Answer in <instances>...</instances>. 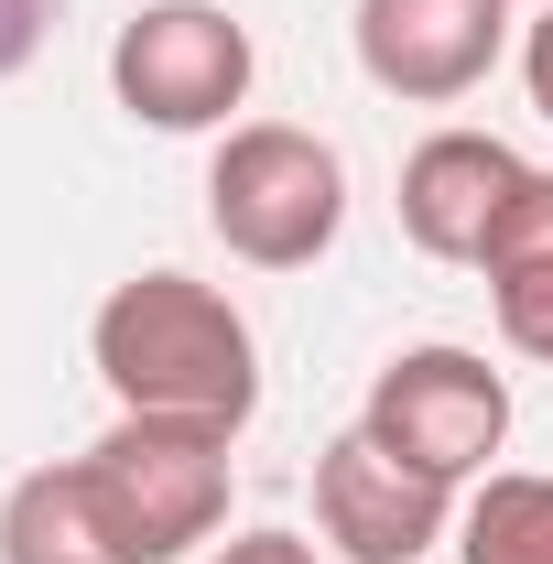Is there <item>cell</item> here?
Returning a JSON list of instances; mask_svg holds the SVG:
<instances>
[{
	"instance_id": "5bb4252c",
	"label": "cell",
	"mask_w": 553,
	"mask_h": 564,
	"mask_svg": "<svg viewBox=\"0 0 553 564\" xmlns=\"http://www.w3.org/2000/svg\"><path fill=\"white\" fill-rule=\"evenodd\" d=\"M521 76H532V109L553 120V0H543V22L521 33Z\"/></svg>"
},
{
	"instance_id": "ba28073f",
	"label": "cell",
	"mask_w": 553,
	"mask_h": 564,
	"mask_svg": "<svg viewBox=\"0 0 553 564\" xmlns=\"http://www.w3.org/2000/svg\"><path fill=\"white\" fill-rule=\"evenodd\" d=\"M521 152L499 131H434L413 141V163H402V239H413L423 261H467L478 272L488 228H499V207L521 196Z\"/></svg>"
},
{
	"instance_id": "8992f818",
	"label": "cell",
	"mask_w": 553,
	"mask_h": 564,
	"mask_svg": "<svg viewBox=\"0 0 553 564\" xmlns=\"http://www.w3.org/2000/svg\"><path fill=\"white\" fill-rule=\"evenodd\" d=\"M315 532L337 543L347 564H423L445 532H456V489L402 467L391 445H369L347 423L337 445L315 456Z\"/></svg>"
},
{
	"instance_id": "30bf717a",
	"label": "cell",
	"mask_w": 553,
	"mask_h": 564,
	"mask_svg": "<svg viewBox=\"0 0 553 564\" xmlns=\"http://www.w3.org/2000/svg\"><path fill=\"white\" fill-rule=\"evenodd\" d=\"M478 272H488V304H499V337L553 369V174H521V196L499 207Z\"/></svg>"
},
{
	"instance_id": "9c48e42d",
	"label": "cell",
	"mask_w": 553,
	"mask_h": 564,
	"mask_svg": "<svg viewBox=\"0 0 553 564\" xmlns=\"http://www.w3.org/2000/svg\"><path fill=\"white\" fill-rule=\"evenodd\" d=\"M0 564H131L109 499L87 478V456L11 478V499H0Z\"/></svg>"
},
{
	"instance_id": "7a4b0ae2",
	"label": "cell",
	"mask_w": 553,
	"mask_h": 564,
	"mask_svg": "<svg viewBox=\"0 0 553 564\" xmlns=\"http://www.w3.org/2000/svg\"><path fill=\"white\" fill-rule=\"evenodd\" d=\"M207 228L228 239V261L250 272H304L326 261L347 228V163L337 141L293 131V120H239L207 163Z\"/></svg>"
},
{
	"instance_id": "277c9868",
	"label": "cell",
	"mask_w": 553,
	"mask_h": 564,
	"mask_svg": "<svg viewBox=\"0 0 553 564\" xmlns=\"http://www.w3.org/2000/svg\"><path fill=\"white\" fill-rule=\"evenodd\" d=\"M250 22H228L217 0H152L109 44V87L141 131H228V109L250 98Z\"/></svg>"
},
{
	"instance_id": "52a82bcc",
	"label": "cell",
	"mask_w": 553,
	"mask_h": 564,
	"mask_svg": "<svg viewBox=\"0 0 553 564\" xmlns=\"http://www.w3.org/2000/svg\"><path fill=\"white\" fill-rule=\"evenodd\" d=\"M510 44V0H358V66L402 109H445L488 87Z\"/></svg>"
},
{
	"instance_id": "6da1fadb",
	"label": "cell",
	"mask_w": 553,
	"mask_h": 564,
	"mask_svg": "<svg viewBox=\"0 0 553 564\" xmlns=\"http://www.w3.org/2000/svg\"><path fill=\"white\" fill-rule=\"evenodd\" d=\"M87 358H98V380H109L120 413L217 423V434H239V423L261 413V337H250V315H239L217 282H196V272H131L98 304Z\"/></svg>"
},
{
	"instance_id": "3957f363",
	"label": "cell",
	"mask_w": 553,
	"mask_h": 564,
	"mask_svg": "<svg viewBox=\"0 0 553 564\" xmlns=\"http://www.w3.org/2000/svg\"><path fill=\"white\" fill-rule=\"evenodd\" d=\"M228 445L217 423H152V413H120L98 445H87V478L109 499L131 564H185L217 543L228 521Z\"/></svg>"
},
{
	"instance_id": "4fadbf2b",
	"label": "cell",
	"mask_w": 553,
	"mask_h": 564,
	"mask_svg": "<svg viewBox=\"0 0 553 564\" xmlns=\"http://www.w3.org/2000/svg\"><path fill=\"white\" fill-rule=\"evenodd\" d=\"M207 564H315V543H304V532H239V543H217Z\"/></svg>"
},
{
	"instance_id": "7c38bea8",
	"label": "cell",
	"mask_w": 553,
	"mask_h": 564,
	"mask_svg": "<svg viewBox=\"0 0 553 564\" xmlns=\"http://www.w3.org/2000/svg\"><path fill=\"white\" fill-rule=\"evenodd\" d=\"M55 11H66V0H0V76L33 66V44L55 33Z\"/></svg>"
},
{
	"instance_id": "5b68a950",
	"label": "cell",
	"mask_w": 553,
	"mask_h": 564,
	"mask_svg": "<svg viewBox=\"0 0 553 564\" xmlns=\"http://www.w3.org/2000/svg\"><path fill=\"white\" fill-rule=\"evenodd\" d=\"M358 434L456 489V478H478L488 456L510 445V380H499L478 348H402L380 380H369Z\"/></svg>"
},
{
	"instance_id": "8fae6325",
	"label": "cell",
	"mask_w": 553,
	"mask_h": 564,
	"mask_svg": "<svg viewBox=\"0 0 553 564\" xmlns=\"http://www.w3.org/2000/svg\"><path fill=\"white\" fill-rule=\"evenodd\" d=\"M456 564H553V478L488 467V489L456 510Z\"/></svg>"
}]
</instances>
